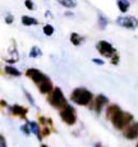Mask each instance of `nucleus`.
Instances as JSON below:
<instances>
[{
	"mask_svg": "<svg viewBox=\"0 0 138 147\" xmlns=\"http://www.w3.org/2000/svg\"><path fill=\"white\" fill-rule=\"evenodd\" d=\"M26 76L38 87V90H40L41 94L49 95L50 92L54 90V87H53V82L50 81V78L47 77L46 74H44L42 72H40L38 69L28 68V69L26 70Z\"/></svg>",
	"mask_w": 138,
	"mask_h": 147,
	"instance_id": "nucleus-1",
	"label": "nucleus"
},
{
	"mask_svg": "<svg viewBox=\"0 0 138 147\" xmlns=\"http://www.w3.org/2000/svg\"><path fill=\"white\" fill-rule=\"evenodd\" d=\"M70 100L73 101L74 104L81 106H87L95 100L94 95L88 91V90L83 88V87H78L75 88L74 91L70 94Z\"/></svg>",
	"mask_w": 138,
	"mask_h": 147,
	"instance_id": "nucleus-2",
	"label": "nucleus"
},
{
	"mask_svg": "<svg viewBox=\"0 0 138 147\" xmlns=\"http://www.w3.org/2000/svg\"><path fill=\"white\" fill-rule=\"evenodd\" d=\"M133 114H131V113H127V111H123V110H119V111L116 113V114L114 115V117L111 118V123L112 125L115 127L116 129H122V131H124L127 127L129 125V124L133 121Z\"/></svg>",
	"mask_w": 138,
	"mask_h": 147,
	"instance_id": "nucleus-3",
	"label": "nucleus"
},
{
	"mask_svg": "<svg viewBox=\"0 0 138 147\" xmlns=\"http://www.w3.org/2000/svg\"><path fill=\"white\" fill-rule=\"evenodd\" d=\"M47 101H49L50 105L54 106L58 110H61L63 107L68 105V101H67L65 96H64L63 91L59 87H54V90L47 95Z\"/></svg>",
	"mask_w": 138,
	"mask_h": 147,
	"instance_id": "nucleus-4",
	"label": "nucleus"
},
{
	"mask_svg": "<svg viewBox=\"0 0 138 147\" xmlns=\"http://www.w3.org/2000/svg\"><path fill=\"white\" fill-rule=\"evenodd\" d=\"M59 115H60L61 120L64 121L68 125H73L77 121V113H75V109L73 106H70L69 104L65 107H63L61 110H59Z\"/></svg>",
	"mask_w": 138,
	"mask_h": 147,
	"instance_id": "nucleus-5",
	"label": "nucleus"
},
{
	"mask_svg": "<svg viewBox=\"0 0 138 147\" xmlns=\"http://www.w3.org/2000/svg\"><path fill=\"white\" fill-rule=\"evenodd\" d=\"M97 51L101 54L102 56H105V58H112V56L116 54V50H115V47L112 46L110 42L108 41H98L97 45Z\"/></svg>",
	"mask_w": 138,
	"mask_h": 147,
	"instance_id": "nucleus-6",
	"label": "nucleus"
},
{
	"mask_svg": "<svg viewBox=\"0 0 138 147\" xmlns=\"http://www.w3.org/2000/svg\"><path fill=\"white\" fill-rule=\"evenodd\" d=\"M116 23L127 30H136L138 27V19L136 17H119L116 19Z\"/></svg>",
	"mask_w": 138,
	"mask_h": 147,
	"instance_id": "nucleus-7",
	"label": "nucleus"
},
{
	"mask_svg": "<svg viewBox=\"0 0 138 147\" xmlns=\"http://www.w3.org/2000/svg\"><path fill=\"white\" fill-rule=\"evenodd\" d=\"M123 136L127 140H136L138 138V123H132L123 131Z\"/></svg>",
	"mask_w": 138,
	"mask_h": 147,
	"instance_id": "nucleus-8",
	"label": "nucleus"
},
{
	"mask_svg": "<svg viewBox=\"0 0 138 147\" xmlns=\"http://www.w3.org/2000/svg\"><path fill=\"white\" fill-rule=\"evenodd\" d=\"M108 104H109V98L105 95H97L96 98H95V105H94L95 111L100 113L102 110V107L105 105H108Z\"/></svg>",
	"mask_w": 138,
	"mask_h": 147,
	"instance_id": "nucleus-9",
	"label": "nucleus"
},
{
	"mask_svg": "<svg viewBox=\"0 0 138 147\" xmlns=\"http://www.w3.org/2000/svg\"><path fill=\"white\" fill-rule=\"evenodd\" d=\"M10 109V113H12L13 115H15V117H21L22 119H26V114L28 113V109L22 105H13L9 107Z\"/></svg>",
	"mask_w": 138,
	"mask_h": 147,
	"instance_id": "nucleus-10",
	"label": "nucleus"
},
{
	"mask_svg": "<svg viewBox=\"0 0 138 147\" xmlns=\"http://www.w3.org/2000/svg\"><path fill=\"white\" fill-rule=\"evenodd\" d=\"M22 24L23 26H36L38 24V21L33 17H28V16H23L22 17Z\"/></svg>",
	"mask_w": 138,
	"mask_h": 147,
	"instance_id": "nucleus-11",
	"label": "nucleus"
},
{
	"mask_svg": "<svg viewBox=\"0 0 138 147\" xmlns=\"http://www.w3.org/2000/svg\"><path fill=\"white\" fill-rule=\"evenodd\" d=\"M118 8L122 13H127L129 9V1L128 0H118Z\"/></svg>",
	"mask_w": 138,
	"mask_h": 147,
	"instance_id": "nucleus-12",
	"label": "nucleus"
},
{
	"mask_svg": "<svg viewBox=\"0 0 138 147\" xmlns=\"http://www.w3.org/2000/svg\"><path fill=\"white\" fill-rule=\"evenodd\" d=\"M5 73L9 76H13V77H19L21 76V72H19L17 68H14L12 65H7L5 67Z\"/></svg>",
	"mask_w": 138,
	"mask_h": 147,
	"instance_id": "nucleus-13",
	"label": "nucleus"
},
{
	"mask_svg": "<svg viewBox=\"0 0 138 147\" xmlns=\"http://www.w3.org/2000/svg\"><path fill=\"white\" fill-rule=\"evenodd\" d=\"M70 42H72L74 46H78V45H81L82 44V37H81L78 33H75V32H73L72 35H70Z\"/></svg>",
	"mask_w": 138,
	"mask_h": 147,
	"instance_id": "nucleus-14",
	"label": "nucleus"
},
{
	"mask_svg": "<svg viewBox=\"0 0 138 147\" xmlns=\"http://www.w3.org/2000/svg\"><path fill=\"white\" fill-rule=\"evenodd\" d=\"M59 3L65 8H75V5H77L75 0H59Z\"/></svg>",
	"mask_w": 138,
	"mask_h": 147,
	"instance_id": "nucleus-15",
	"label": "nucleus"
},
{
	"mask_svg": "<svg viewBox=\"0 0 138 147\" xmlns=\"http://www.w3.org/2000/svg\"><path fill=\"white\" fill-rule=\"evenodd\" d=\"M28 124H30L31 131L38 137V136H40V125H38L37 123H35V121H28Z\"/></svg>",
	"mask_w": 138,
	"mask_h": 147,
	"instance_id": "nucleus-16",
	"label": "nucleus"
},
{
	"mask_svg": "<svg viewBox=\"0 0 138 147\" xmlns=\"http://www.w3.org/2000/svg\"><path fill=\"white\" fill-rule=\"evenodd\" d=\"M42 55V51L40 49H38L37 46H32V49H31L30 51V56L31 58H38V56Z\"/></svg>",
	"mask_w": 138,
	"mask_h": 147,
	"instance_id": "nucleus-17",
	"label": "nucleus"
},
{
	"mask_svg": "<svg viewBox=\"0 0 138 147\" xmlns=\"http://www.w3.org/2000/svg\"><path fill=\"white\" fill-rule=\"evenodd\" d=\"M44 33L46 36H51L53 33H54V27H53L51 24H46V26H44Z\"/></svg>",
	"mask_w": 138,
	"mask_h": 147,
	"instance_id": "nucleus-18",
	"label": "nucleus"
},
{
	"mask_svg": "<svg viewBox=\"0 0 138 147\" xmlns=\"http://www.w3.org/2000/svg\"><path fill=\"white\" fill-rule=\"evenodd\" d=\"M98 23H100V27L104 30V28L106 27V24H108V19H106L102 14H100V16H98Z\"/></svg>",
	"mask_w": 138,
	"mask_h": 147,
	"instance_id": "nucleus-19",
	"label": "nucleus"
},
{
	"mask_svg": "<svg viewBox=\"0 0 138 147\" xmlns=\"http://www.w3.org/2000/svg\"><path fill=\"white\" fill-rule=\"evenodd\" d=\"M21 129H22V132H23V133L24 134H27V136H30V133H31V132H32V131H31V128H30V124H24V125H22L21 127Z\"/></svg>",
	"mask_w": 138,
	"mask_h": 147,
	"instance_id": "nucleus-20",
	"label": "nucleus"
},
{
	"mask_svg": "<svg viewBox=\"0 0 138 147\" xmlns=\"http://www.w3.org/2000/svg\"><path fill=\"white\" fill-rule=\"evenodd\" d=\"M24 5H26V8L27 9H30V10L35 9V4H33L32 0H26V1H24Z\"/></svg>",
	"mask_w": 138,
	"mask_h": 147,
	"instance_id": "nucleus-21",
	"label": "nucleus"
},
{
	"mask_svg": "<svg viewBox=\"0 0 138 147\" xmlns=\"http://www.w3.org/2000/svg\"><path fill=\"white\" fill-rule=\"evenodd\" d=\"M24 95H26V97L28 98V100H30L31 105H35V100H33V98H32V96H31V94H30V92H27L26 90H24Z\"/></svg>",
	"mask_w": 138,
	"mask_h": 147,
	"instance_id": "nucleus-22",
	"label": "nucleus"
},
{
	"mask_svg": "<svg viewBox=\"0 0 138 147\" xmlns=\"http://www.w3.org/2000/svg\"><path fill=\"white\" fill-rule=\"evenodd\" d=\"M13 21H14L13 16H12V14H8V16H7V18H5V22H7L8 24H12V23H13Z\"/></svg>",
	"mask_w": 138,
	"mask_h": 147,
	"instance_id": "nucleus-23",
	"label": "nucleus"
},
{
	"mask_svg": "<svg viewBox=\"0 0 138 147\" xmlns=\"http://www.w3.org/2000/svg\"><path fill=\"white\" fill-rule=\"evenodd\" d=\"M111 63H112V64H115V65H116V64L119 63V56H118V54H115V55L112 56V59H111Z\"/></svg>",
	"mask_w": 138,
	"mask_h": 147,
	"instance_id": "nucleus-24",
	"label": "nucleus"
},
{
	"mask_svg": "<svg viewBox=\"0 0 138 147\" xmlns=\"http://www.w3.org/2000/svg\"><path fill=\"white\" fill-rule=\"evenodd\" d=\"M92 61H94L95 64H98V65H104V60H102V59H92Z\"/></svg>",
	"mask_w": 138,
	"mask_h": 147,
	"instance_id": "nucleus-25",
	"label": "nucleus"
},
{
	"mask_svg": "<svg viewBox=\"0 0 138 147\" xmlns=\"http://www.w3.org/2000/svg\"><path fill=\"white\" fill-rule=\"evenodd\" d=\"M0 142H1V147H7V142H5V137L1 136L0 137Z\"/></svg>",
	"mask_w": 138,
	"mask_h": 147,
	"instance_id": "nucleus-26",
	"label": "nucleus"
},
{
	"mask_svg": "<svg viewBox=\"0 0 138 147\" xmlns=\"http://www.w3.org/2000/svg\"><path fill=\"white\" fill-rule=\"evenodd\" d=\"M95 147H104V146L101 145V143H96V146H95Z\"/></svg>",
	"mask_w": 138,
	"mask_h": 147,
	"instance_id": "nucleus-27",
	"label": "nucleus"
},
{
	"mask_svg": "<svg viewBox=\"0 0 138 147\" xmlns=\"http://www.w3.org/2000/svg\"><path fill=\"white\" fill-rule=\"evenodd\" d=\"M5 105H7V104H5V101L1 100V106H5Z\"/></svg>",
	"mask_w": 138,
	"mask_h": 147,
	"instance_id": "nucleus-28",
	"label": "nucleus"
},
{
	"mask_svg": "<svg viewBox=\"0 0 138 147\" xmlns=\"http://www.w3.org/2000/svg\"><path fill=\"white\" fill-rule=\"evenodd\" d=\"M41 147H49V146H46V145H41Z\"/></svg>",
	"mask_w": 138,
	"mask_h": 147,
	"instance_id": "nucleus-29",
	"label": "nucleus"
},
{
	"mask_svg": "<svg viewBox=\"0 0 138 147\" xmlns=\"http://www.w3.org/2000/svg\"><path fill=\"white\" fill-rule=\"evenodd\" d=\"M136 147H138V143H137V146H136Z\"/></svg>",
	"mask_w": 138,
	"mask_h": 147,
	"instance_id": "nucleus-30",
	"label": "nucleus"
}]
</instances>
